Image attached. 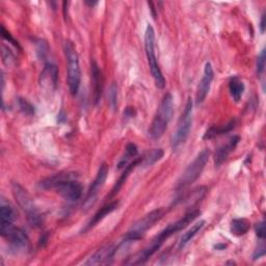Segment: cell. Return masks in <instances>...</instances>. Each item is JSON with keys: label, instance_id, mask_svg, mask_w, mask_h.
<instances>
[{"label": "cell", "instance_id": "20", "mask_svg": "<svg viewBox=\"0 0 266 266\" xmlns=\"http://www.w3.org/2000/svg\"><path fill=\"white\" fill-rule=\"evenodd\" d=\"M139 163H140V157H139V158L134 159V160H133L132 162H130V163H129V164L126 166L124 173L122 174V176L120 177V179L117 181L116 185L114 186V188H113V190H112V193H110L109 198L114 197L116 194H118V193H119V191L121 190L122 186H123V184L126 182L127 178H128V177H129V174H130V173H131L133 170H134L135 166H137Z\"/></svg>", "mask_w": 266, "mask_h": 266}, {"label": "cell", "instance_id": "17", "mask_svg": "<svg viewBox=\"0 0 266 266\" xmlns=\"http://www.w3.org/2000/svg\"><path fill=\"white\" fill-rule=\"evenodd\" d=\"M119 207V201H114L110 202L108 204H106L105 206H103L101 209L99 210V211L93 216V218L88 221V224L86 225V227L84 228V230L82 232H86L88 230H91L92 228H94L97 224H99L100 221H101L106 215L110 214L112 212H114L116 209H118Z\"/></svg>", "mask_w": 266, "mask_h": 266}, {"label": "cell", "instance_id": "26", "mask_svg": "<svg viewBox=\"0 0 266 266\" xmlns=\"http://www.w3.org/2000/svg\"><path fill=\"white\" fill-rule=\"evenodd\" d=\"M206 195V188L205 187H199L194 190L192 193L186 195V197L183 199V202L192 203V206L199 203Z\"/></svg>", "mask_w": 266, "mask_h": 266}, {"label": "cell", "instance_id": "33", "mask_svg": "<svg viewBox=\"0 0 266 266\" xmlns=\"http://www.w3.org/2000/svg\"><path fill=\"white\" fill-rule=\"evenodd\" d=\"M260 29H261V32H262V33H263L264 30H265V14H263V15H262V18H261Z\"/></svg>", "mask_w": 266, "mask_h": 266}, {"label": "cell", "instance_id": "32", "mask_svg": "<svg viewBox=\"0 0 266 266\" xmlns=\"http://www.w3.org/2000/svg\"><path fill=\"white\" fill-rule=\"evenodd\" d=\"M264 255H265V247L262 245L260 248H258V249L256 250V252L254 253V255H253V259H254V260L260 259L261 257L264 256Z\"/></svg>", "mask_w": 266, "mask_h": 266}, {"label": "cell", "instance_id": "21", "mask_svg": "<svg viewBox=\"0 0 266 266\" xmlns=\"http://www.w3.org/2000/svg\"><path fill=\"white\" fill-rule=\"evenodd\" d=\"M250 228H251V224L248 219L235 218V219L232 220L230 231L232 233V235L239 237L242 235H246L247 233L249 232Z\"/></svg>", "mask_w": 266, "mask_h": 266}, {"label": "cell", "instance_id": "27", "mask_svg": "<svg viewBox=\"0 0 266 266\" xmlns=\"http://www.w3.org/2000/svg\"><path fill=\"white\" fill-rule=\"evenodd\" d=\"M18 104H19V107L21 109V112L27 115V116H32L33 114H35V107H33L27 100L25 99H22L20 98L18 100Z\"/></svg>", "mask_w": 266, "mask_h": 266}, {"label": "cell", "instance_id": "35", "mask_svg": "<svg viewBox=\"0 0 266 266\" xmlns=\"http://www.w3.org/2000/svg\"><path fill=\"white\" fill-rule=\"evenodd\" d=\"M225 248H226V245H217L216 247H215V249L216 250H225Z\"/></svg>", "mask_w": 266, "mask_h": 266}, {"label": "cell", "instance_id": "4", "mask_svg": "<svg viewBox=\"0 0 266 266\" xmlns=\"http://www.w3.org/2000/svg\"><path fill=\"white\" fill-rule=\"evenodd\" d=\"M145 50L149 63V68L155 81V85L158 88H164L165 79L159 68L156 55H155V31L150 24L147 26L145 32Z\"/></svg>", "mask_w": 266, "mask_h": 266}, {"label": "cell", "instance_id": "34", "mask_svg": "<svg viewBox=\"0 0 266 266\" xmlns=\"http://www.w3.org/2000/svg\"><path fill=\"white\" fill-rule=\"evenodd\" d=\"M84 3L87 4V5H90V6H94V5H96L98 2H97V1H85Z\"/></svg>", "mask_w": 266, "mask_h": 266}, {"label": "cell", "instance_id": "8", "mask_svg": "<svg viewBox=\"0 0 266 266\" xmlns=\"http://www.w3.org/2000/svg\"><path fill=\"white\" fill-rule=\"evenodd\" d=\"M0 233H1V236L8 241L10 248L15 252H24L28 249L29 240L25 232L16 228L13 223H1Z\"/></svg>", "mask_w": 266, "mask_h": 266}, {"label": "cell", "instance_id": "3", "mask_svg": "<svg viewBox=\"0 0 266 266\" xmlns=\"http://www.w3.org/2000/svg\"><path fill=\"white\" fill-rule=\"evenodd\" d=\"M210 152L209 150L205 149L201 153H199L198 156L195 158V160L187 166L185 172L182 174L181 178L177 184L176 191L180 193L183 192L188 186H191L195 181L199 179V177L202 175L205 166L208 162Z\"/></svg>", "mask_w": 266, "mask_h": 266}, {"label": "cell", "instance_id": "10", "mask_svg": "<svg viewBox=\"0 0 266 266\" xmlns=\"http://www.w3.org/2000/svg\"><path fill=\"white\" fill-rule=\"evenodd\" d=\"M58 193L68 202H77L82 197L83 188L78 179L66 181L57 187Z\"/></svg>", "mask_w": 266, "mask_h": 266}, {"label": "cell", "instance_id": "11", "mask_svg": "<svg viewBox=\"0 0 266 266\" xmlns=\"http://www.w3.org/2000/svg\"><path fill=\"white\" fill-rule=\"evenodd\" d=\"M214 78V71L212 68V65L210 63L205 64V68H204V74L201 81L199 83L198 90H197V104L202 103L204 100L206 99L209 91H210V86H211V82Z\"/></svg>", "mask_w": 266, "mask_h": 266}, {"label": "cell", "instance_id": "23", "mask_svg": "<svg viewBox=\"0 0 266 266\" xmlns=\"http://www.w3.org/2000/svg\"><path fill=\"white\" fill-rule=\"evenodd\" d=\"M0 218H1V223H14L16 218L14 207L4 199L1 200V206H0Z\"/></svg>", "mask_w": 266, "mask_h": 266}, {"label": "cell", "instance_id": "16", "mask_svg": "<svg viewBox=\"0 0 266 266\" xmlns=\"http://www.w3.org/2000/svg\"><path fill=\"white\" fill-rule=\"evenodd\" d=\"M58 78H59L58 66L51 63H47L45 65V68H44V71L41 74V85L55 87L58 83Z\"/></svg>", "mask_w": 266, "mask_h": 266}, {"label": "cell", "instance_id": "24", "mask_svg": "<svg viewBox=\"0 0 266 266\" xmlns=\"http://www.w3.org/2000/svg\"><path fill=\"white\" fill-rule=\"evenodd\" d=\"M205 224H206L205 220H201V221H199V223L195 224L187 232H185L179 241V250H182L187 243L190 242L198 234V233L203 229Z\"/></svg>", "mask_w": 266, "mask_h": 266}, {"label": "cell", "instance_id": "29", "mask_svg": "<svg viewBox=\"0 0 266 266\" xmlns=\"http://www.w3.org/2000/svg\"><path fill=\"white\" fill-rule=\"evenodd\" d=\"M265 60H266V55H265V49L261 51L259 54L258 60H257V74L261 76L265 70Z\"/></svg>", "mask_w": 266, "mask_h": 266}, {"label": "cell", "instance_id": "1", "mask_svg": "<svg viewBox=\"0 0 266 266\" xmlns=\"http://www.w3.org/2000/svg\"><path fill=\"white\" fill-rule=\"evenodd\" d=\"M173 114L174 98L171 93H166L161 100L156 115H155L149 128V135L152 139H159L164 134L172 120Z\"/></svg>", "mask_w": 266, "mask_h": 266}, {"label": "cell", "instance_id": "9", "mask_svg": "<svg viewBox=\"0 0 266 266\" xmlns=\"http://www.w3.org/2000/svg\"><path fill=\"white\" fill-rule=\"evenodd\" d=\"M107 176H108V165L106 163H102L101 165H100L96 178L94 182L92 183V185L90 186V190H88L87 195L85 197L84 203H83V207L85 210H88L95 204L98 193L103 187L107 179Z\"/></svg>", "mask_w": 266, "mask_h": 266}, {"label": "cell", "instance_id": "28", "mask_svg": "<svg viewBox=\"0 0 266 266\" xmlns=\"http://www.w3.org/2000/svg\"><path fill=\"white\" fill-rule=\"evenodd\" d=\"M108 99H109V105L113 109H116L118 104V88L116 84H112L108 92Z\"/></svg>", "mask_w": 266, "mask_h": 266}, {"label": "cell", "instance_id": "12", "mask_svg": "<svg viewBox=\"0 0 266 266\" xmlns=\"http://www.w3.org/2000/svg\"><path fill=\"white\" fill-rule=\"evenodd\" d=\"M117 254V248L113 245H107L100 248L91 258L84 263L85 265H105L110 264Z\"/></svg>", "mask_w": 266, "mask_h": 266}, {"label": "cell", "instance_id": "13", "mask_svg": "<svg viewBox=\"0 0 266 266\" xmlns=\"http://www.w3.org/2000/svg\"><path fill=\"white\" fill-rule=\"evenodd\" d=\"M78 179V175L73 172H64L55 174L40 182V187L43 190H57V187L66 181Z\"/></svg>", "mask_w": 266, "mask_h": 266}, {"label": "cell", "instance_id": "18", "mask_svg": "<svg viewBox=\"0 0 266 266\" xmlns=\"http://www.w3.org/2000/svg\"><path fill=\"white\" fill-rule=\"evenodd\" d=\"M235 127V120H231L228 124L226 125H221V126H213L210 127L203 136V139H212L216 136H219L221 134H226V133L230 132L233 128Z\"/></svg>", "mask_w": 266, "mask_h": 266}, {"label": "cell", "instance_id": "25", "mask_svg": "<svg viewBox=\"0 0 266 266\" xmlns=\"http://www.w3.org/2000/svg\"><path fill=\"white\" fill-rule=\"evenodd\" d=\"M136 155H137V147L132 142L128 143L127 147H126V150H125V154L121 157L120 161L118 162V169L120 170V169L126 168V166L128 165V162L133 157H135Z\"/></svg>", "mask_w": 266, "mask_h": 266}, {"label": "cell", "instance_id": "5", "mask_svg": "<svg viewBox=\"0 0 266 266\" xmlns=\"http://www.w3.org/2000/svg\"><path fill=\"white\" fill-rule=\"evenodd\" d=\"M164 214H165V209L158 208L156 210H153V211H151L142 218L138 219L136 223L131 226V228L127 232L124 241L131 243L140 239L149 229H151L157 223V221H159L163 217Z\"/></svg>", "mask_w": 266, "mask_h": 266}, {"label": "cell", "instance_id": "31", "mask_svg": "<svg viewBox=\"0 0 266 266\" xmlns=\"http://www.w3.org/2000/svg\"><path fill=\"white\" fill-rule=\"evenodd\" d=\"M1 35H2V37L4 38V39H6L7 41H9L10 43H12V44H14V45L16 46V47H19V44L12 38V37H10V35H9V32H7L6 30H5V28H4V26H1Z\"/></svg>", "mask_w": 266, "mask_h": 266}, {"label": "cell", "instance_id": "14", "mask_svg": "<svg viewBox=\"0 0 266 266\" xmlns=\"http://www.w3.org/2000/svg\"><path fill=\"white\" fill-rule=\"evenodd\" d=\"M240 140V137L237 136V135H234L233 137H231L227 143H225V145L220 146L216 151H215V154H214V164L215 166H220L221 164H223L227 158L229 157V155L235 150V148L237 147L238 142Z\"/></svg>", "mask_w": 266, "mask_h": 266}, {"label": "cell", "instance_id": "19", "mask_svg": "<svg viewBox=\"0 0 266 266\" xmlns=\"http://www.w3.org/2000/svg\"><path fill=\"white\" fill-rule=\"evenodd\" d=\"M245 90H246V85L241 79L238 78V77H233V78H231L229 82V91H230L231 97L235 102L240 101L243 96V93H245Z\"/></svg>", "mask_w": 266, "mask_h": 266}, {"label": "cell", "instance_id": "6", "mask_svg": "<svg viewBox=\"0 0 266 266\" xmlns=\"http://www.w3.org/2000/svg\"><path fill=\"white\" fill-rule=\"evenodd\" d=\"M193 124V101L190 98L187 100L185 108L179 119L178 126L172 137V148L174 151H177L182 147L186 139L190 135L191 128Z\"/></svg>", "mask_w": 266, "mask_h": 266}, {"label": "cell", "instance_id": "30", "mask_svg": "<svg viewBox=\"0 0 266 266\" xmlns=\"http://www.w3.org/2000/svg\"><path fill=\"white\" fill-rule=\"evenodd\" d=\"M256 234L261 239L265 238V223L264 221H261V223L256 225Z\"/></svg>", "mask_w": 266, "mask_h": 266}, {"label": "cell", "instance_id": "15", "mask_svg": "<svg viewBox=\"0 0 266 266\" xmlns=\"http://www.w3.org/2000/svg\"><path fill=\"white\" fill-rule=\"evenodd\" d=\"M91 71H92V83H93V91H94V101L97 104L100 99H101L102 91H103V77L102 72L100 70L99 66L95 61L91 64Z\"/></svg>", "mask_w": 266, "mask_h": 266}, {"label": "cell", "instance_id": "2", "mask_svg": "<svg viewBox=\"0 0 266 266\" xmlns=\"http://www.w3.org/2000/svg\"><path fill=\"white\" fill-rule=\"evenodd\" d=\"M64 51L66 61V70H68L69 90L73 96H76L78 94L81 81V71L78 53H77L75 46L71 41L65 42Z\"/></svg>", "mask_w": 266, "mask_h": 266}, {"label": "cell", "instance_id": "22", "mask_svg": "<svg viewBox=\"0 0 266 266\" xmlns=\"http://www.w3.org/2000/svg\"><path fill=\"white\" fill-rule=\"evenodd\" d=\"M164 155V152L162 149H153L152 151L146 153L143 156L140 157V165L143 168H148V166H152L153 164L159 161Z\"/></svg>", "mask_w": 266, "mask_h": 266}, {"label": "cell", "instance_id": "7", "mask_svg": "<svg viewBox=\"0 0 266 266\" xmlns=\"http://www.w3.org/2000/svg\"><path fill=\"white\" fill-rule=\"evenodd\" d=\"M12 191L18 205L26 213L29 223L32 226H39L41 224V215L31 196L18 183H13Z\"/></svg>", "mask_w": 266, "mask_h": 266}]
</instances>
